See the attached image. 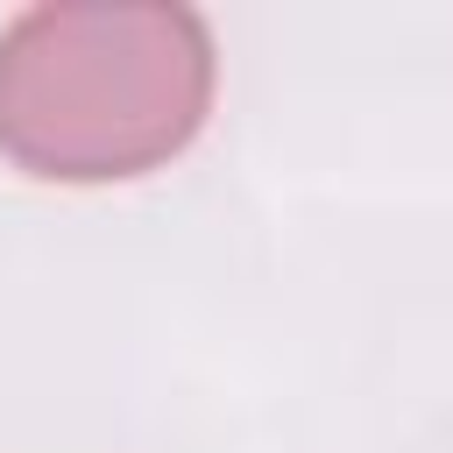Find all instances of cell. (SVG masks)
Listing matches in <instances>:
<instances>
[{"instance_id": "cell-1", "label": "cell", "mask_w": 453, "mask_h": 453, "mask_svg": "<svg viewBox=\"0 0 453 453\" xmlns=\"http://www.w3.org/2000/svg\"><path fill=\"white\" fill-rule=\"evenodd\" d=\"M212 50L170 7H42L0 42V149L35 177H134L205 113Z\"/></svg>"}]
</instances>
